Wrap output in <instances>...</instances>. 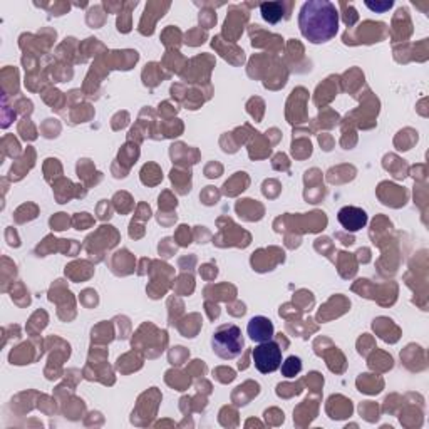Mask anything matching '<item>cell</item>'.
I'll return each instance as SVG.
<instances>
[{
	"instance_id": "obj_5",
	"label": "cell",
	"mask_w": 429,
	"mask_h": 429,
	"mask_svg": "<svg viewBox=\"0 0 429 429\" xmlns=\"http://www.w3.org/2000/svg\"><path fill=\"white\" fill-rule=\"evenodd\" d=\"M247 332L253 342H267L272 341L273 334H275V329H273V324L270 318L264 317V316H255L250 318L247 325Z\"/></svg>"
},
{
	"instance_id": "obj_2",
	"label": "cell",
	"mask_w": 429,
	"mask_h": 429,
	"mask_svg": "<svg viewBox=\"0 0 429 429\" xmlns=\"http://www.w3.org/2000/svg\"><path fill=\"white\" fill-rule=\"evenodd\" d=\"M245 341L242 330L235 324H223L211 336V349L223 361H232L243 353Z\"/></svg>"
},
{
	"instance_id": "obj_6",
	"label": "cell",
	"mask_w": 429,
	"mask_h": 429,
	"mask_svg": "<svg viewBox=\"0 0 429 429\" xmlns=\"http://www.w3.org/2000/svg\"><path fill=\"white\" fill-rule=\"evenodd\" d=\"M260 10H261V17L270 24H277L282 17H284V6L279 2L261 3Z\"/></svg>"
},
{
	"instance_id": "obj_4",
	"label": "cell",
	"mask_w": 429,
	"mask_h": 429,
	"mask_svg": "<svg viewBox=\"0 0 429 429\" xmlns=\"http://www.w3.org/2000/svg\"><path fill=\"white\" fill-rule=\"evenodd\" d=\"M339 223L342 225V228H346L347 232H359L367 225V213L362 208L357 207H344L339 210L337 213Z\"/></svg>"
},
{
	"instance_id": "obj_1",
	"label": "cell",
	"mask_w": 429,
	"mask_h": 429,
	"mask_svg": "<svg viewBox=\"0 0 429 429\" xmlns=\"http://www.w3.org/2000/svg\"><path fill=\"white\" fill-rule=\"evenodd\" d=\"M299 29L312 44H324L336 38L339 31V12L329 0H309L302 6Z\"/></svg>"
},
{
	"instance_id": "obj_8",
	"label": "cell",
	"mask_w": 429,
	"mask_h": 429,
	"mask_svg": "<svg viewBox=\"0 0 429 429\" xmlns=\"http://www.w3.org/2000/svg\"><path fill=\"white\" fill-rule=\"evenodd\" d=\"M366 6L369 7V9H373V10H381V12H384V10L391 9V7H392V2H384V3H371V2H366Z\"/></svg>"
},
{
	"instance_id": "obj_3",
	"label": "cell",
	"mask_w": 429,
	"mask_h": 429,
	"mask_svg": "<svg viewBox=\"0 0 429 429\" xmlns=\"http://www.w3.org/2000/svg\"><path fill=\"white\" fill-rule=\"evenodd\" d=\"M253 364L261 374H272L282 366V349L273 341L260 342L252 353Z\"/></svg>"
},
{
	"instance_id": "obj_7",
	"label": "cell",
	"mask_w": 429,
	"mask_h": 429,
	"mask_svg": "<svg viewBox=\"0 0 429 429\" xmlns=\"http://www.w3.org/2000/svg\"><path fill=\"white\" fill-rule=\"evenodd\" d=\"M280 367H282V374H284L285 378H296V375L302 371V361L300 357L290 355L287 361H285Z\"/></svg>"
}]
</instances>
